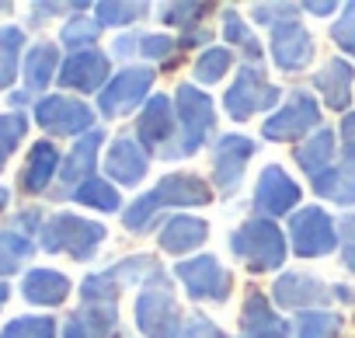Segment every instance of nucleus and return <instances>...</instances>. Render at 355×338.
I'll return each instance as SVG.
<instances>
[{"mask_svg": "<svg viewBox=\"0 0 355 338\" xmlns=\"http://www.w3.org/2000/svg\"><path fill=\"white\" fill-rule=\"evenodd\" d=\"M32 251L35 244L28 234H18L15 227L0 230V276H15L25 265V258H32Z\"/></svg>", "mask_w": 355, "mask_h": 338, "instance_id": "17", "label": "nucleus"}, {"mask_svg": "<svg viewBox=\"0 0 355 338\" xmlns=\"http://www.w3.org/2000/svg\"><path fill=\"white\" fill-rule=\"evenodd\" d=\"M105 167H108V175H112L115 182L132 185V182H139L143 171H146V157H143V150H139L132 140L122 136V140L112 143V150H108V157H105Z\"/></svg>", "mask_w": 355, "mask_h": 338, "instance_id": "11", "label": "nucleus"}, {"mask_svg": "<svg viewBox=\"0 0 355 338\" xmlns=\"http://www.w3.org/2000/svg\"><path fill=\"white\" fill-rule=\"evenodd\" d=\"M136 317H139V328L150 338H171V331L164 324L174 321V303H171L167 293H143L139 303H136Z\"/></svg>", "mask_w": 355, "mask_h": 338, "instance_id": "15", "label": "nucleus"}, {"mask_svg": "<svg viewBox=\"0 0 355 338\" xmlns=\"http://www.w3.org/2000/svg\"><path fill=\"white\" fill-rule=\"evenodd\" d=\"M146 87H150V70H122L101 91V112L105 115H122V112L136 108Z\"/></svg>", "mask_w": 355, "mask_h": 338, "instance_id": "5", "label": "nucleus"}, {"mask_svg": "<svg viewBox=\"0 0 355 338\" xmlns=\"http://www.w3.org/2000/svg\"><path fill=\"white\" fill-rule=\"evenodd\" d=\"M272 56L279 67L286 70H296L310 60V35L300 28V25H282L275 32V42H272Z\"/></svg>", "mask_w": 355, "mask_h": 338, "instance_id": "14", "label": "nucleus"}, {"mask_svg": "<svg viewBox=\"0 0 355 338\" xmlns=\"http://www.w3.org/2000/svg\"><path fill=\"white\" fill-rule=\"evenodd\" d=\"M56 167H60V150H56L49 140L35 143V146L28 150L25 167H21V189H25V192H42V189L49 185V178H53Z\"/></svg>", "mask_w": 355, "mask_h": 338, "instance_id": "12", "label": "nucleus"}, {"mask_svg": "<svg viewBox=\"0 0 355 338\" xmlns=\"http://www.w3.org/2000/svg\"><path fill=\"white\" fill-rule=\"evenodd\" d=\"M237 241H251V244H234V251H237L244 262H251L254 272L275 269V265L282 262V237H279V230H275L272 223H265V220H251V223L237 234Z\"/></svg>", "mask_w": 355, "mask_h": 338, "instance_id": "3", "label": "nucleus"}, {"mask_svg": "<svg viewBox=\"0 0 355 338\" xmlns=\"http://www.w3.org/2000/svg\"><path fill=\"white\" fill-rule=\"evenodd\" d=\"M334 324H338V317L310 314V317L300 324V338H327V335H334Z\"/></svg>", "mask_w": 355, "mask_h": 338, "instance_id": "28", "label": "nucleus"}, {"mask_svg": "<svg viewBox=\"0 0 355 338\" xmlns=\"http://www.w3.org/2000/svg\"><path fill=\"white\" fill-rule=\"evenodd\" d=\"M0 338H56V321L53 317H15L4 324Z\"/></svg>", "mask_w": 355, "mask_h": 338, "instance_id": "23", "label": "nucleus"}, {"mask_svg": "<svg viewBox=\"0 0 355 338\" xmlns=\"http://www.w3.org/2000/svg\"><path fill=\"white\" fill-rule=\"evenodd\" d=\"M21 46H25V32H21V28H15V25L0 28V91L11 87V81L18 77Z\"/></svg>", "mask_w": 355, "mask_h": 338, "instance_id": "20", "label": "nucleus"}, {"mask_svg": "<svg viewBox=\"0 0 355 338\" xmlns=\"http://www.w3.org/2000/svg\"><path fill=\"white\" fill-rule=\"evenodd\" d=\"M108 74V60L105 53L98 49H84V53H73L63 70H60V84L63 87H77V91H94Z\"/></svg>", "mask_w": 355, "mask_h": 338, "instance_id": "6", "label": "nucleus"}, {"mask_svg": "<svg viewBox=\"0 0 355 338\" xmlns=\"http://www.w3.org/2000/svg\"><path fill=\"white\" fill-rule=\"evenodd\" d=\"M56 63H60V49H56V46H49V42L35 46V49L25 56V67H21V74H25V91H28V94H32V91H42V87L53 81Z\"/></svg>", "mask_w": 355, "mask_h": 338, "instance_id": "16", "label": "nucleus"}, {"mask_svg": "<svg viewBox=\"0 0 355 338\" xmlns=\"http://www.w3.org/2000/svg\"><path fill=\"white\" fill-rule=\"evenodd\" d=\"M35 119L49 133H84V129L94 126V115H91V108L84 101L60 98V94L35 101Z\"/></svg>", "mask_w": 355, "mask_h": 338, "instance_id": "2", "label": "nucleus"}, {"mask_svg": "<svg viewBox=\"0 0 355 338\" xmlns=\"http://www.w3.org/2000/svg\"><path fill=\"white\" fill-rule=\"evenodd\" d=\"M300 196V189L279 171V167H268L261 175V185H258V196H254V206L261 213H282L286 206H293Z\"/></svg>", "mask_w": 355, "mask_h": 338, "instance_id": "13", "label": "nucleus"}, {"mask_svg": "<svg viewBox=\"0 0 355 338\" xmlns=\"http://www.w3.org/2000/svg\"><path fill=\"white\" fill-rule=\"evenodd\" d=\"M98 143H101V133L98 129H91L73 150H70V157L63 160V185H73L77 178H84V175H91V167H94V150H98Z\"/></svg>", "mask_w": 355, "mask_h": 338, "instance_id": "19", "label": "nucleus"}, {"mask_svg": "<svg viewBox=\"0 0 355 338\" xmlns=\"http://www.w3.org/2000/svg\"><path fill=\"white\" fill-rule=\"evenodd\" d=\"M21 293L28 303H42V307H56L67 300L70 293V279L56 269H32L21 282Z\"/></svg>", "mask_w": 355, "mask_h": 338, "instance_id": "10", "label": "nucleus"}, {"mask_svg": "<svg viewBox=\"0 0 355 338\" xmlns=\"http://www.w3.org/2000/svg\"><path fill=\"white\" fill-rule=\"evenodd\" d=\"M77 203H84V206H94V210H119V192L112 189V185H105V182H94V178H87L80 189H73L70 192Z\"/></svg>", "mask_w": 355, "mask_h": 338, "instance_id": "24", "label": "nucleus"}, {"mask_svg": "<svg viewBox=\"0 0 355 338\" xmlns=\"http://www.w3.org/2000/svg\"><path fill=\"white\" fill-rule=\"evenodd\" d=\"M331 74H334V77H327V74H324L317 84L324 87L327 101H331L334 108H341V105H345V98H348V94H345V87L352 84V74H348V67H345V63H331Z\"/></svg>", "mask_w": 355, "mask_h": 338, "instance_id": "26", "label": "nucleus"}, {"mask_svg": "<svg viewBox=\"0 0 355 338\" xmlns=\"http://www.w3.org/2000/svg\"><path fill=\"white\" fill-rule=\"evenodd\" d=\"M331 153H334V136H331V129H324V133H317L306 146H300L296 160L306 167L310 175H317L320 167H327V164H331Z\"/></svg>", "mask_w": 355, "mask_h": 338, "instance_id": "21", "label": "nucleus"}, {"mask_svg": "<svg viewBox=\"0 0 355 338\" xmlns=\"http://www.w3.org/2000/svg\"><path fill=\"white\" fill-rule=\"evenodd\" d=\"M4 300H8V286L0 282V307H4Z\"/></svg>", "mask_w": 355, "mask_h": 338, "instance_id": "29", "label": "nucleus"}, {"mask_svg": "<svg viewBox=\"0 0 355 338\" xmlns=\"http://www.w3.org/2000/svg\"><path fill=\"white\" fill-rule=\"evenodd\" d=\"M293 237H296V251L300 255H324L334 248V230H331V217L320 210H300L293 220Z\"/></svg>", "mask_w": 355, "mask_h": 338, "instance_id": "4", "label": "nucleus"}, {"mask_svg": "<svg viewBox=\"0 0 355 338\" xmlns=\"http://www.w3.org/2000/svg\"><path fill=\"white\" fill-rule=\"evenodd\" d=\"M98 28H101V25L91 22V18H73V22L63 28V46L84 53V49H91V42L98 39Z\"/></svg>", "mask_w": 355, "mask_h": 338, "instance_id": "25", "label": "nucleus"}, {"mask_svg": "<svg viewBox=\"0 0 355 338\" xmlns=\"http://www.w3.org/2000/svg\"><path fill=\"white\" fill-rule=\"evenodd\" d=\"M112 324H115V300H84V310H77L67 321L63 338H105Z\"/></svg>", "mask_w": 355, "mask_h": 338, "instance_id": "7", "label": "nucleus"}, {"mask_svg": "<svg viewBox=\"0 0 355 338\" xmlns=\"http://www.w3.org/2000/svg\"><path fill=\"white\" fill-rule=\"evenodd\" d=\"M313 122H317V105H313L306 94H296L293 105H286L275 119H268L265 136H268V140H289V136L306 133V126H313Z\"/></svg>", "mask_w": 355, "mask_h": 338, "instance_id": "9", "label": "nucleus"}, {"mask_svg": "<svg viewBox=\"0 0 355 338\" xmlns=\"http://www.w3.org/2000/svg\"><path fill=\"white\" fill-rule=\"evenodd\" d=\"M25 129H28V119L21 112H8L0 115V171H4L8 157L15 153V146L25 140Z\"/></svg>", "mask_w": 355, "mask_h": 338, "instance_id": "22", "label": "nucleus"}, {"mask_svg": "<svg viewBox=\"0 0 355 338\" xmlns=\"http://www.w3.org/2000/svg\"><path fill=\"white\" fill-rule=\"evenodd\" d=\"M227 67H230V53H227V49H209V53L199 60L196 74H199V81H220Z\"/></svg>", "mask_w": 355, "mask_h": 338, "instance_id": "27", "label": "nucleus"}, {"mask_svg": "<svg viewBox=\"0 0 355 338\" xmlns=\"http://www.w3.org/2000/svg\"><path fill=\"white\" fill-rule=\"evenodd\" d=\"M101 241H105V227L91 223L84 217H73V213H56L42 230V248L46 251H67L80 262H87L98 251Z\"/></svg>", "mask_w": 355, "mask_h": 338, "instance_id": "1", "label": "nucleus"}, {"mask_svg": "<svg viewBox=\"0 0 355 338\" xmlns=\"http://www.w3.org/2000/svg\"><path fill=\"white\" fill-rule=\"evenodd\" d=\"M178 276L185 279L189 293L192 296H206V300H223L227 293V276L220 272V265L213 258H199V262H185V265H178Z\"/></svg>", "mask_w": 355, "mask_h": 338, "instance_id": "8", "label": "nucleus"}, {"mask_svg": "<svg viewBox=\"0 0 355 338\" xmlns=\"http://www.w3.org/2000/svg\"><path fill=\"white\" fill-rule=\"evenodd\" d=\"M202 237H206V223H202V220H196V217H178V220H171L167 230L160 234V244H164L167 251H185V248L202 244Z\"/></svg>", "mask_w": 355, "mask_h": 338, "instance_id": "18", "label": "nucleus"}, {"mask_svg": "<svg viewBox=\"0 0 355 338\" xmlns=\"http://www.w3.org/2000/svg\"><path fill=\"white\" fill-rule=\"evenodd\" d=\"M8 196H11L8 189H0V210H4V203H8Z\"/></svg>", "mask_w": 355, "mask_h": 338, "instance_id": "30", "label": "nucleus"}]
</instances>
